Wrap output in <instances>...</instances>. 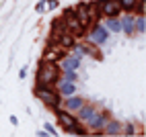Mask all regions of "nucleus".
I'll return each instance as SVG.
<instances>
[{"instance_id": "nucleus-23", "label": "nucleus", "mask_w": 146, "mask_h": 137, "mask_svg": "<svg viewBox=\"0 0 146 137\" xmlns=\"http://www.w3.org/2000/svg\"><path fill=\"white\" fill-rule=\"evenodd\" d=\"M47 4H50V8H56L58 6V0H47Z\"/></svg>"}, {"instance_id": "nucleus-14", "label": "nucleus", "mask_w": 146, "mask_h": 137, "mask_svg": "<svg viewBox=\"0 0 146 137\" xmlns=\"http://www.w3.org/2000/svg\"><path fill=\"white\" fill-rule=\"evenodd\" d=\"M121 31H125V35L134 33V18L132 16H125L123 21H121Z\"/></svg>"}, {"instance_id": "nucleus-19", "label": "nucleus", "mask_w": 146, "mask_h": 137, "mask_svg": "<svg viewBox=\"0 0 146 137\" xmlns=\"http://www.w3.org/2000/svg\"><path fill=\"white\" fill-rule=\"evenodd\" d=\"M62 78L64 82H76V70H64Z\"/></svg>"}, {"instance_id": "nucleus-18", "label": "nucleus", "mask_w": 146, "mask_h": 137, "mask_svg": "<svg viewBox=\"0 0 146 137\" xmlns=\"http://www.w3.org/2000/svg\"><path fill=\"white\" fill-rule=\"evenodd\" d=\"M119 4H121V10L132 12V10H134V6H136V0H119Z\"/></svg>"}, {"instance_id": "nucleus-20", "label": "nucleus", "mask_w": 146, "mask_h": 137, "mask_svg": "<svg viewBox=\"0 0 146 137\" xmlns=\"http://www.w3.org/2000/svg\"><path fill=\"white\" fill-rule=\"evenodd\" d=\"M37 12H45V0H43V2H37Z\"/></svg>"}, {"instance_id": "nucleus-17", "label": "nucleus", "mask_w": 146, "mask_h": 137, "mask_svg": "<svg viewBox=\"0 0 146 137\" xmlns=\"http://www.w3.org/2000/svg\"><path fill=\"white\" fill-rule=\"evenodd\" d=\"M78 111H80V119H82V121H86L91 115H95V113H97V111L93 109V106H86V104H82Z\"/></svg>"}, {"instance_id": "nucleus-22", "label": "nucleus", "mask_w": 146, "mask_h": 137, "mask_svg": "<svg viewBox=\"0 0 146 137\" xmlns=\"http://www.w3.org/2000/svg\"><path fill=\"white\" fill-rule=\"evenodd\" d=\"M19 78H21V80H25V78H27V68H21V72H19Z\"/></svg>"}, {"instance_id": "nucleus-10", "label": "nucleus", "mask_w": 146, "mask_h": 137, "mask_svg": "<svg viewBox=\"0 0 146 137\" xmlns=\"http://www.w3.org/2000/svg\"><path fill=\"white\" fill-rule=\"evenodd\" d=\"M84 104V100L80 98V96H68V100H66V109H70V111H78L80 106Z\"/></svg>"}, {"instance_id": "nucleus-3", "label": "nucleus", "mask_w": 146, "mask_h": 137, "mask_svg": "<svg viewBox=\"0 0 146 137\" xmlns=\"http://www.w3.org/2000/svg\"><path fill=\"white\" fill-rule=\"evenodd\" d=\"M97 10H99V14L103 16H117L121 12V4H119V0H99L97 2Z\"/></svg>"}, {"instance_id": "nucleus-1", "label": "nucleus", "mask_w": 146, "mask_h": 137, "mask_svg": "<svg viewBox=\"0 0 146 137\" xmlns=\"http://www.w3.org/2000/svg\"><path fill=\"white\" fill-rule=\"evenodd\" d=\"M35 94L39 96V98L43 100V104L52 106V109H56L58 104H60V92L52 90V86H45V84H39L35 88Z\"/></svg>"}, {"instance_id": "nucleus-5", "label": "nucleus", "mask_w": 146, "mask_h": 137, "mask_svg": "<svg viewBox=\"0 0 146 137\" xmlns=\"http://www.w3.org/2000/svg\"><path fill=\"white\" fill-rule=\"evenodd\" d=\"M107 39H109V31L105 29V25H95L91 31V41L95 45H103Z\"/></svg>"}, {"instance_id": "nucleus-2", "label": "nucleus", "mask_w": 146, "mask_h": 137, "mask_svg": "<svg viewBox=\"0 0 146 137\" xmlns=\"http://www.w3.org/2000/svg\"><path fill=\"white\" fill-rule=\"evenodd\" d=\"M58 66L52 64V62H45L41 68H39V84H45V86H52L56 80H58Z\"/></svg>"}, {"instance_id": "nucleus-11", "label": "nucleus", "mask_w": 146, "mask_h": 137, "mask_svg": "<svg viewBox=\"0 0 146 137\" xmlns=\"http://www.w3.org/2000/svg\"><path fill=\"white\" fill-rule=\"evenodd\" d=\"M105 29H107V31H111V33H119L121 31V23L115 16H109V18H107V23H105Z\"/></svg>"}, {"instance_id": "nucleus-12", "label": "nucleus", "mask_w": 146, "mask_h": 137, "mask_svg": "<svg viewBox=\"0 0 146 137\" xmlns=\"http://www.w3.org/2000/svg\"><path fill=\"white\" fill-rule=\"evenodd\" d=\"M58 92L64 96H72L76 92V86H74V82H60V90Z\"/></svg>"}, {"instance_id": "nucleus-9", "label": "nucleus", "mask_w": 146, "mask_h": 137, "mask_svg": "<svg viewBox=\"0 0 146 137\" xmlns=\"http://www.w3.org/2000/svg\"><path fill=\"white\" fill-rule=\"evenodd\" d=\"M80 66V57L78 55H70V57H64V62L60 64L62 70H78Z\"/></svg>"}, {"instance_id": "nucleus-6", "label": "nucleus", "mask_w": 146, "mask_h": 137, "mask_svg": "<svg viewBox=\"0 0 146 137\" xmlns=\"http://www.w3.org/2000/svg\"><path fill=\"white\" fill-rule=\"evenodd\" d=\"M56 115H58V121H60V125L64 127L66 131H70L72 127L76 125V119L68 113V111H56Z\"/></svg>"}, {"instance_id": "nucleus-16", "label": "nucleus", "mask_w": 146, "mask_h": 137, "mask_svg": "<svg viewBox=\"0 0 146 137\" xmlns=\"http://www.w3.org/2000/svg\"><path fill=\"white\" fill-rule=\"evenodd\" d=\"M134 31H138V33L144 35V31H146V18H144V14H142L140 18H136V21H134Z\"/></svg>"}, {"instance_id": "nucleus-4", "label": "nucleus", "mask_w": 146, "mask_h": 137, "mask_svg": "<svg viewBox=\"0 0 146 137\" xmlns=\"http://www.w3.org/2000/svg\"><path fill=\"white\" fill-rule=\"evenodd\" d=\"M64 25H66V29H68L72 35H82V31H84V25L78 21V18H76V14L72 12V8H70V12L66 14Z\"/></svg>"}, {"instance_id": "nucleus-15", "label": "nucleus", "mask_w": 146, "mask_h": 137, "mask_svg": "<svg viewBox=\"0 0 146 137\" xmlns=\"http://www.w3.org/2000/svg\"><path fill=\"white\" fill-rule=\"evenodd\" d=\"M60 43L62 47H74V37L70 33H60Z\"/></svg>"}, {"instance_id": "nucleus-13", "label": "nucleus", "mask_w": 146, "mask_h": 137, "mask_svg": "<svg viewBox=\"0 0 146 137\" xmlns=\"http://www.w3.org/2000/svg\"><path fill=\"white\" fill-rule=\"evenodd\" d=\"M103 129H105L107 135H119V133H121V125L115 123V121H109V123H105Z\"/></svg>"}, {"instance_id": "nucleus-7", "label": "nucleus", "mask_w": 146, "mask_h": 137, "mask_svg": "<svg viewBox=\"0 0 146 137\" xmlns=\"http://www.w3.org/2000/svg\"><path fill=\"white\" fill-rule=\"evenodd\" d=\"M86 123H89V127H91L93 131H101L103 127H105V123H107V117L95 113V115H91L89 119H86Z\"/></svg>"}, {"instance_id": "nucleus-8", "label": "nucleus", "mask_w": 146, "mask_h": 137, "mask_svg": "<svg viewBox=\"0 0 146 137\" xmlns=\"http://www.w3.org/2000/svg\"><path fill=\"white\" fill-rule=\"evenodd\" d=\"M74 14H76V18L82 23V25H89V21L93 18V14H91V6L89 4H80L76 10H72Z\"/></svg>"}, {"instance_id": "nucleus-21", "label": "nucleus", "mask_w": 146, "mask_h": 137, "mask_svg": "<svg viewBox=\"0 0 146 137\" xmlns=\"http://www.w3.org/2000/svg\"><path fill=\"white\" fill-rule=\"evenodd\" d=\"M45 131H47V133H52V135H56V129H54L50 123H45Z\"/></svg>"}]
</instances>
